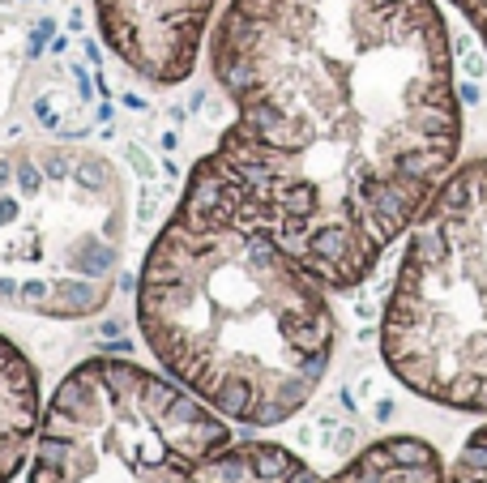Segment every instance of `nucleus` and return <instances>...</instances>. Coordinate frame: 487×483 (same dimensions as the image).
<instances>
[{"instance_id": "obj_5", "label": "nucleus", "mask_w": 487, "mask_h": 483, "mask_svg": "<svg viewBox=\"0 0 487 483\" xmlns=\"http://www.w3.org/2000/svg\"><path fill=\"white\" fill-rule=\"evenodd\" d=\"M120 184L77 150L0 154V304L43 316L103 308L120 252Z\"/></svg>"}, {"instance_id": "obj_2", "label": "nucleus", "mask_w": 487, "mask_h": 483, "mask_svg": "<svg viewBox=\"0 0 487 483\" xmlns=\"http://www.w3.org/2000/svg\"><path fill=\"white\" fill-rule=\"evenodd\" d=\"M137 321L167 377L252 427L291 419L338 342L330 287L278 240L219 154L193 167L145 252Z\"/></svg>"}, {"instance_id": "obj_9", "label": "nucleus", "mask_w": 487, "mask_h": 483, "mask_svg": "<svg viewBox=\"0 0 487 483\" xmlns=\"http://www.w3.org/2000/svg\"><path fill=\"white\" fill-rule=\"evenodd\" d=\"M445 483H487V423L479 427V432H470V441L453 458Z\"/></svg>"}, {"instance_id": "obj_1", "label": "nucleus", "mask_w": 487, "mask_h": 483, "mask_svg": "<svg viewBox=\"0 0 487 483\" xmlns=\"http://www.w3.org/2000/svg\"><path fill=\"white\" fill-rule=\"evenodd\" d=\"M209 69L235 112L214 154L330 291L359 287L453 176L436 0H223Z\"/></svg>"}, {"instance_id": "obj_3", "label": "nucleus", "mask_w": 487, "mask_h": 483, "mask_svg": "<svg viewBox=\"0 0 487 483\" xmlns=\"http://www.w3.org/2000/svg\"><path fill=\"white\" fill-rule=\"evenodd\" d=\"M381 355L410 394L487 415V158L453 167L406 231Z\"/></svg>"}, {"instance_id": "obj_4", "label": "nucleus", "mask_w": 487, "mask_h": 483, "mask_svg": "<svg viewBox=\"0 0 487 483\" xmlns=\"http://www.w3.org/2000/svg\"><path fill=\"white\" fill-rule=\"evenodd\" d=\"M231 427L188 385L129 359H86L43 406L30 483H197Z\"/></svg>"}, {"instance_id": "obj_6", "label": "nucleus", "mask_w": 487, "mask_h": 483, "mask_svg": "<svg viewBox=\"0 0 487 483\" xmlns=\"http://www.w3.org/2000/svg\"><path fill=\"white\" fill-rule=\"evenodd\" d=\"M445 475L441 453L419 437H385L334 475L312 470L283 445L231 441L197 470V483H445Z\"/></svg>"}, {"instance_id": "obj_7", "label": "nucleus", "mask_w": 487, "mask_h": 483, "mask_svg": "<svg viewBox=\"0 0 487 483\" xmlns=\"http://www.w3.org/2000/svg\"><path fill=\"white\" fill-rule=\"evenodd\" d=\"M223 0H94L107 47L145 82L180 86Z\"/></svg>"}, {"instance_id": "obj_8", "label": "nucleus", "mask_w": 487, "mask_h": 483, "mask_svg": "<svg viewBox=\"0 0 487 483\" xmlns=\"http://www.w3.org/2000/svg\"><path fill=\"white\" fill-rule=\"evenodd\" d=\"M39 377L30 359L0 338V483H9L39 437Z\"/></svg>"}]
</instances>
